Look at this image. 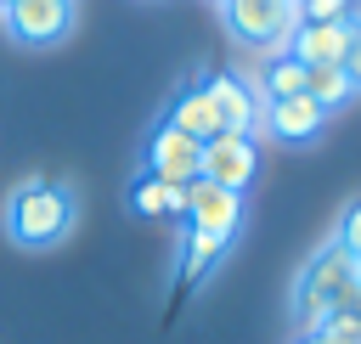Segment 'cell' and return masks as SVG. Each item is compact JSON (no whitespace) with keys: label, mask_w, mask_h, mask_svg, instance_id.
Returning <instances> with one entry per match:
<instances>
[{"label":"cell","mask_w":361,"mask_h":344,"mask_svg":"<svg viewBox=\"0 0 361 344\" xmlns=\"http://www.w3.org/2000/svg\"><path fill=\"white\" fill-rule=\"evenodd\" d=\"M73 214H79L73 192H68L62 180H45V175L17 180V186L6 192V203H0V226H6V237H11L17 248H28V254L56 248V242L73 231Z\"/></svg>","instance_id":"6da1fadb"},{"label":"cell","mask_w":361,"mask_h":344,"mask_svg":"<svg viewBox=\"0 0 361 344\" xmlns=\"http://www.w3.org/2000/svg\"><path fill=\"white\" fill-rule=\"evenodd\" d=\"M355 282H361V276H355L350 254H344L338 242H322V248L305 259V271L293 276V327H299V333H316Z\"/></svg>","instance_id":"7a4b0ae2"},{"label":"cell","mask_w":361,"mask_h":344,"mask_svg":"<svg viewBox=\"0 0 361 344\" xmlns=\"http://www.w3.org/2000/svg\"><path fill=\"white\" fill-rule=\"evenodd\" d=\"M220 23L237 45H254V51H288V34L299 28V6L288 0H220Z\"/></svg>","instance_id":"3957f363"},{"label":"cell","mask_w":361,"mask_h":344,"mask_svg":"<svg viewBox=\"0 0 361 344\" xmlns=\"http://www.w3.org/2000/svg\"><path fill=\"white\" fill-rule=\"evenodd\" d=\"M0 23H6V34H11L17 45L45 51V45L68 39V28H73V0H11V6L0 11Z\"/></svg>","instance_id":"277c9868"},{"label":"cell","mask_w":361,"mask_h":344,"mask_svg":"<svg viewBox=\"0 0 361 344\" xmlns=\"http://www.w3.org/2000/svg\"><path fill=\"white\" fill-rule=\"evenodd\" d=\"M203 90H209L214 124H220L226 135H254V130H259V118H265V96H259L248 79H237V73H209Z\"/></svg>","instance_id":"5b68a950"},{"label":"cell","mask_w":361,"mask_h":344,"mask_svg":"<svg viewBox=\"0 0 361 344\" xmlns=\"http://www.w3.org/2000/svg\"><path fill=\"white\" fill-rule=\"evenodd\" d=\"M197 164H203V141L180 135L175 124H158V130L147 135V147H141V175H158V180H169V186L197 180Z\"/></svg>","instance_id":"8992f818"},{"label":"cell","mask_w":361,"mask_h":344,"mask_svg":"<svg viewBox=\"0 0 361 344\" xmlns=\"http://www.w3.org/2000/svg\"><path fill=\"white\" fill-rule=\"evenodd\" d=\"M259 175V141L254 135H209L203 141V164H197V180H214V186H231L243 192L248 180Z\"/></svg>","instance_id":"52a82bcc"},{"label":"cell","mask_w":361,"mask_h":344,"mask_svg":"<svg viewBox=\"0 0 361 344\" xmlns=\"http://www.w3.org/2000/svg\"><path fill=\"white\" fill-rule=\"evenodd\" d=\"M243 226V192L214 186V180H192L186 192V231H209V237H237Z\"/></svg>","instance_id":"ba28073f"},{"label":"cell","mask_w":361,"mask_h":344,"mask_svg":"<svg viewBox=\"0 0 361 344\" xmlns=\"http://www.w3.org/2000/svg\"><path fill=\"white\" fill-rule=\"evenodd\" d=\"M350 34H355V17H350V23H299V28L288 34V56H299L305 68L344 62V51H350Z\"/></svg>","instance_id":"9c48e42d"},{"label":"cell","mask_w":361,"mask_h":344,"mask_svg":"<svg viewBox=\"0 0 361 344\" xmlns=\"http://www.w3.org/2000/svg\"><path fill=\"white\" fill-rule=\"evenodd\" d=\"M276 141H316L322 135V124H327V113L310 102V96H276V102H265V118H259Z\"/></svg>","instance_id":"30bf717a"},{"label":"cell","mask_w":361,"mask_h":344,"mask_svg":"<svg viewBox=\"0 0 361 344\" xmlns=\"http://www.w3.org/2000/svg\"><path fill=\"white\" fill-rule=\"evenodd\" d=\"M186 192H192V180H186V186H169V180H158V175H135V180H130V214H141V220L186 214Z\"/></svg>","instance_id":"8fae6325"},{"label":"cell","mask_w":361,"mask_h":344,"mask_svg":"<svg viewBox=\"0 0 361 344\" xmlns=\"http://www.w3.org/2000/svg\"><path fill=\"white\" fill-rule=\"evenodd\" d=\"M164 124H175V130H180V135H192V141L220 135V124H214V107H209V90H203V85H186V90L169 102Z\"/></svg>","instance_id":"7c38bea8"},{"label":"cell","mask_w":361,"mask_h":344,"mask_svg":"<svg viewBox=\"0 0 361 344\" xmlns=\"http://www.w3.org/2000/svg\"><path fill=\"white\" fill-rule=\"evenodd\" d=\"M305 96H310L322 113H338V107L355 102V85H350V73H344L338 62H322V68H305Z\"/></svg>","instance_id":"4fadbf2b"},{"label":"cell","mask_w":361,"mask_h":344,"mask_svg":"<svg viewBox=\"0 0 361 344\" xmlns=\"http://www.w3.org/2000/svg\"><path fill=\"white\" fill-rule=\"evenodd\" d=\"M226 237H209V231H186L180 237V282H203L220 259H226Z\"/></svg>","instance_id":"5bb4252c"},{"label":"cell","mask_w":361,"mask_h":344,"mask_svg":"<svg viewBox=\"0 0 361 344\" xmlns=\"http://www.w3.org/2000/svg\"><path fill=\"white\" fill-rule=\"evenodd\" d=\"M259 96L276 102V96H305V62L288 56V51H271L265 68H259Z\"/></svg>","instance_id":"9a60e30c"},{"label":"cell","mask_w":361,"mask_h":344,"mask_svg":"<svg viewBox=\"0 0 361 344\" xmlns=\"http://www.w3.org/2000/svg\"><path fill=\"white\" fill-rule=\"evenodd\" d=\"M333 242L350 254V265H355V276H361V197H350L344 203V214H338V231H333Z\"/></svg>","instance_id":"2e32d148"},{"label":"cell","mask_w":361,"mask_h":344,"mask_svg":"<svg viewBox=\"0 0 361 344\" xmlns=\"http://www.w3.org/2000/svg\"><path fill=\"white\" fill-rule=\"evenodd\" d=\"M316 338H322V344H361V316H350V310H333V316L316 327Z\"/></svg>","instance_id":"e0dca14e"},{"label":"cell","mask_w":361,"mask_h":344,"mask_svg":"<svg viewBox=\"0 0 361 344\" xmlns=\"http://www.w3.org/2000/svg\"><path fill=\"white\" fill-rule=\"evenodd\" d=\"M355 0H299V23H350Z\"/></svg>","instance_id":"ac0fdd59"},{"label":"cell","mask_w":361,"mask_h":344,"mask_svg":"<svg viewBox=\"0 0 361 344\" xmlns=\"http://www.w3.org/2000/svg\"><path fill=\"white\" fill-rule=\"evenodd\" d=\"M344 73H350V85H355V96H361V23H355V34H350V51H344V62H338Z\"/></svg>","instance_id":"d6986e66"},{"label":"cell","mask_w":361,"mask_h":344,"mask_svg":"<svg viewBox=\"0 0 361 344\" xmlns=\"http://www.w3.org/2000/svg\"><path fill=\"white\" fill-rule=\"evenodd\" d=\"M293 344H322V338L316 333H293Z\"/></svg>","instance_id":"ffe728a7"},{"label":"cell","mask_w":361,"mask_h":344,"mask_svg":"<svg viewBox=\"0 0 361 344\" xmlns=\"http://www.w3.org/2000/svg\"><path fill=\"white\" fill-rule=\"evenodd\" d=\"M6 6H11V0H0V11H6Z\"/></svg>","instance_id":"44dd1931"},{"label":"cell","mask_w":361,"mask_h":344,"mask_svg":"<svg viewBox=\"0 0 361 344\" xmlns=\"http://www.w3.org/2000/svg\"><path fill=\"white\" fill-rule=\"evenodd\" d=\"M288 6H299V0H288Z\"/></svg>","instance_id":"7402d4cb"},{"label":"cell","mask_w":361,"mask_h":344,"mask_svg":"<svg viewBox=\"0 0 361 344\" xmlns=\"http://www.w3.org/2000/svg\"><path fill=\"white\" fill-rule=\"evenodd\" d=\"M214 6H220V0H214Z\"/></svg>","instance_id":"603a6c76"}]
</instances>
